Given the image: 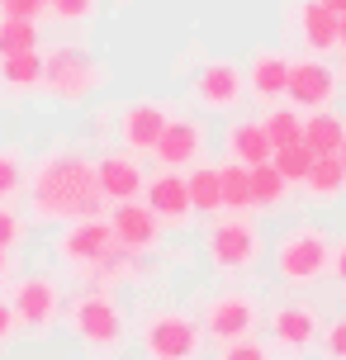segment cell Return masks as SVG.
<instances>
[{
  "label": "cell",
  "mask_w": 346,
  "mask_h": 360,
  "mask_svg": "<svg viewBox=\"0 0 346 360\" xmlns=\"http://www.w3.org/2000/svg\"><path fill=\"white\" fill-rule=\"evenodd\" d=\"M29 209L43 223H81V218L105 214V195H100V176L86 152H48L29 176Z\"/></svg>",
  "instance_id": "obj_1"
},
{
  "label": "cell",
  "mask_w": 346,
  "mask_h": 360,
  "mask_svg": "<svg viewBox=\"0 0 346 360\" xmlns=\"http://www.w3.org/2000/svg\"><path fill=\"white\" fill-rule=\"evenodd\" d=\"M337 157H342V162H346V143H342V152H337Z\"/></svg>",
  "instance_id": "obj_42"
},
{
  "label": "cell",
  "mask_w": 346,
  "mask_h": 360,
  "mask_svg": "<svg viewBox=\"0 0 346 360\" xmlns=\"http://www.w3.org/2000/svg\"><path fill=\"white\" fill-rule=\"evenodd\" d=\"M43 5H53V0H43Z\"/></svg>",
  "instance_id": "obj_44"
},
{
  "label": "cell",
  "mask_w": 346,
  "mask_h": 360,
  "mask_svg": "<svg viewBox=\"0 0 346 360\" xmlns=\"http://www.w3.org/2000/svg\"><path fill=\"white\" fill-rule=\"evenodd\" d=\"M95 5H100V0H53L48 10H53L62 24H86V19L95 15Z\"/></svg>",
  "instance_id": "obj_32"
},
{
  "label": "cell",
  "mask_w": 346,
  "mask_h": 360,
  "mask_svg": "<svg viewBox=\"0 0 346 360\" xmlns=\"http://www.w3.org/2000/svg\"><path fill=\"white\" fill-rule=\"evenodd\" d=\"M15 337H19V318L10 308V299H0V346H10Z\"/></svg>",
  "instance_id": "obj_36"
},
{
  "label": "cell",
  "mask_w": 346,
  "mask_h": 360,
  "mask_svg": "<svg viewBox=\"0 0 346 360\" xmlns=\"http://www.w3.org/2000/svg\"><path fill=\"white\" fill-rule=\"evenodd\" d=\"M323 5H328L332 15H346V0H323Z\"/></svg>",
  "instance_id": "obj_40"
},
{
  "label": "cell",
  "mask_w": 346,
  "mask_h": 360,
  "mask_svg": "<svg viewBox=\"0 0 346 360\" xmlns=\"http://www.w3.org/2000/svg\"><path fill=\"white\" fill-rule=\"evenodd\" d=\"M290 72H294V57L285 53H256L252 67H247V90H252L256 100H280L285 90H290Z\"/></svg>",
  "instance_id": "obj_17"
},
{
  "label": "cell",
  "mask_w": 346,
  "mask_h": 360,
  "mask_svg": "<svg viewBox=\"0 0 346 360\" xmlns=\"http://www.w3.org/2000/svg\"><path fill=\"white\" fill-rule=\"evenodd\" d=\"M271 337H275V346H285V351H309L313 337H318V313H313V308H304V304L275 308Z\"/></svg>",
  "instance_id": "obj_19"
},
{
  "label": "cell",
  "mask_w": 346,
  "mask_h": 360,
  "mask_svg": "<svg viewBox=\"0 0 346 360\" xmlns=\"http://www.w3.org/2000/svg\"><path fill=\"white\" fill-rule=\"evenodd\" d=\"M332 90H337V76H332L328 62H294L290 90H285V95H290L299 109H328Z\"/></svg>",
  "instance_id": "obj_16"
},
{
  "label": "cell",
  "mask_w": 346,
  "mask_h": 360,
  "mask_svg": "<svg viewBox=\"0 0 346 360\" xmlns=\"http://www.w3.org/2000/svg\"><path fill=\"white\" fill-rule=\"evenodd\" d=\"M29 185V171H24V157L10 152V147H0V204H10Z\"/></svg>",
  "instance_id": "obj_31"
},
{
  "label": "cell",
  "mask_w": 346,
  "mask_h": 360,
  "mask_svg": "<svg viewBox=\"0 0 346 360\" xmlns=\"http://www.w3.org/2000/svg\"><path fill=\"white\" fill-rule=\"evenodd\" d=\"M72 332L91 356H119V346H124V337H128L119 299H114L110 289H86L72 304Z\"/></svg>",
  "instance_id": "obj_2"
},
{
  "label": "cell",
  "mask_w": 346,
  "mask_h": 360,
  "mask_svg": "<svg viewBox=\"0 0 346 360\" xmlns=\"http://www.w3.org/2000/svg\"><path fill=\"white\" fill-rule=\"evenodd\" d=\"M114 247V228L105 223V218H81V223H67V233L57 237V256L67 261L72 270H86L91 261H100V256Z\"/></svg>",
  "instance_id": "obj_8"
},
{
  "label": "cell",
  "mask_w": 346,
  "mask_h": 360,
  "mask_svg": "<svg viewBox=\"0 0 346 360\" xmlns=\"http://www.w3.org/2000/svg\"><path fill=\"white\" fill-rule=\"evenodd\" d=\"M95 86H100V62H95L86 48L62 43L53 53H43V90H48V95L67 100V105H81Z\"/></svg>",
  "instance_id": "obj_4"
},
{
  "label": "cell",
  "mask_w": 346,
  "mask_h": 360,
  "mask_svg": "<svg viewBox=\"0 0 346 360\" xmlns=\"http://www.w3.org/2000/svg\"><path fill=\"white\" fill-rule=\"evenodd\" d=\"M110 228H114V242L119 247H128V252H152L157 237H162V218L152 214L147 204L128 199V204H114Z\"/></svg>",
  "instance_id": "obj_12"
},
{
  "label": "cell",
  "mask_w": 346,
  "mask_h": 360,
  "mask_svg": "<svg viewBox=\"0 0 346 360\" xmlns=\"http://www.w3.org/2000/svg\"><path fill=\"white\" fill-rule=\"evenodd\" d=\"M328 356L332 360H346V318L328 327Z\"/></svg>",
  "instance_id": "obj_37"
},
{
  "label": "cell",
  "mask_w": 346,
  "mask_h": 360,
  "mask_svg": "<svg viewBox=\"0 0 346 360\" xmlns=\"http://www.w3.org/2000/svg\"><path fill=\"white\" fill-rule=\"evenodd\" d=\"M5 275H10V252L0 247V280H5Z\"/></svg>",
  "instance_id": "obj_39"
},
{
  "label": "cell",
  "mask_w": 346,
  "mask_h": 360,
  "mask_svg": "<svg viewBox=\"0 0 346 360\" xmlns=\"http://www.w3.org/2000/svg\"><path fill=\"white\" fill-rule=\"evenodd\" d=\"M200 152H204V128L195 124V119H171L152 157H157L166 171H185V166L200 162Z\"/></svg>",
  "instance_id": "obj_15"
},
{
  "label": "cell",
  "mask_w": 346,
  "mask_h": 360,
  "mask_svg": "<svg viewBox=\"0 0 346 360\" xmlns=\"http://www.w3.org/2000/svg\"><path fill=\"white\" fill-rule=\"evenodd\" d=\"M304 143H309L313 157H337L346 143V119L332 114V109H309L304 119Z\"/></svg>",
  "instance_id": "obj_21"
},
{
  "label": "cell",
  "mask_w": 346,
  "mask_h": 360,
  "mask_svg": "<svg viewBox=\"0 0 346 360\" xmlns=\"http://www.w3.org/2000/svg\"><path fill=\"white\" fill-rule=\"evenodd\" d=\"M138 256H143V252H128V247H119V242H114L100 261H91V266L76 270V275H81V285H86V289H114V285H124V280H133V275L143 270V261H138Z\"/></svg>",
  "instance_id": "obj_18"
},
{
  "label": "cell",
  "mask_w": 346,
  "mask_h": 360,
  "mask_svg": "<svg viewBox=\"0 0 346 360\" xmlns=\"http://www.w3.org/2000/svg\"><path fill=\"white\" fill-rule=\"evenodd\" d=\"M48 10L43 0H0V15H10V19H38Z\"/></svg>",
  "instance_id": "obj_35"
},
{
  "label": "cell",
  "mask_w": 346,
  "mask_h": 360,
  "mask_svg": "<svg viewBox=\"0 0 346 360\" xmlns=\"http://www.w3.org/2000/svg\"><path fill=\"white\" fill-rule=\"evenodd\" d=\"M0 86L5 90H19V95H29V90L43 86V53H5L0 57Z\"/></svg>",
  "instance_id": "obj_23"
},
{
  "label": "cell",
  "mask_w": 346,
  "mask_h": 360,
  "mask_svg": "<svg viewBox=\"0 0 346 360\" xmlns=\"http://www.w3.org/2000/svg\"><path fill=\"white\" fill-rule=\"evenodd\" d=\"M304 190L318 199H337L346 190V162L342 157H318L309 171V180H304Z\"/></svg>",
  "instance_id": "obj_26"
},
{
  "label": "cell",
  "mask_w": 346,
  "mask_h": 360,
  "mask_svg": "<svg viewBox=\"0 0 346 360\" xmlns=\"http://www.w3.org/2000/svg\"><path fill=\"white\" fill-rule=\"evenodd\" d=\"M332 270H337V280L346 285V242L337 247V252H332Z\"/></svg>",
  "instance_id": "obj_38"
},
{
  "label": "cell",
  "mask_w": 346,
  "mask_h": 360,
  "mask_svg": "<svg viewBox=\"0 0 346 360\" xmlns=\"http://www.w3.org/2000/svg\"><path fill=\"white\" fill-rule=\"evenodd\" d=\"M223 360H271V356H266V346H261V342L242 337V342H228V346H223Z\"/></svg>",
  "instance_id": "obj_34"
},
{
  "label": "cell",
  "mask_w": 346,
  "mask_h": 360,
  "mask_svg": "<svg viewBox=\"0 0 346 360\" xmlns=\"http://www.w3.org/2000/svg\"><path fill=\"white\" fill-rule=\"evenodd\" d=\"M19 237H24V223H19V214L10 209V204H0V247L10 252Z\"/></svg>",
  "instance_id": "obj_33"
},
{
  "label": "cell",
  "mask_w": 346,
  "mask_h": 360,
  "mask_svg": "<svg viewBox=\"0 0 346 360\" xmlns=\"http://www.w3.org/2000/svg\"><path fill=\"white\" fill-rule=\"evenodd\" d=\"M10 308H15V318H19V332L48 337L53 323H57V313H62V289H57V280H48V275H24V280H15V289H10Z\"/></svg>",
  "instance_id": "obj_6"
},
{
  "label": "cell",
  "mask_w": 346,
  "mask_h": 360,
  "mask_svg": "<svg viewBox=\"0 0 346 360\" xmlns=\"http://www.w3.org/2000/svg\"><path fill=\"white\" fill-rule=\"evenodd\" d=\"M342 81H346V62H342Z\"/></svg>",
  "instance_id": "obj_43"
},
{
  "label": "cell",
  "mask_w": 346,
  "mask_h": 360,
  "mask_svg": "<svg viewBox=\"0 0 346 360\" xmlns=\"http://www.w3.org/2000/svg\"><path fill=\"white\" fill-rule=\"evenodd\" d=\"M271 162H275V171L290 180V185H304L318 157L309 152V143H290V147H275V157H271Z\"/></svg>",
  "instance_id": "obj_28"
},
{
  "label": "cell",
  "mask_w": 346,
  "mask_h": 360,
  "mask_svg": "<svg viewBox=\"0 0 346 360\" xmlns=\"http://www.w3.org/2000/svg\"><path fill=\"white\" fill-rule=\"evenodd\" d=\"M95 176H100V195L114 199V204H128V199H138L147 190L143 166H138L133 152H105L95 162Z\"/></svg>",
  "instance_id": "obj_13"
},
{
  "label": "cell",
  "mask_w": 346,
  "mask_h": 360,
  "mask_svg": "<svg viewBox=\"0 0 346 360\" xmlns=\"http://www.w3.org/2000/svg\"><path fill=\"white\" fill-rule=\"evenodd\" d=\"M285 190H290V180L275 171V162L252 166V195H256V204H261V209H275V204L285 199Z\"/></svg>",
  "instance_id": "obj_29"
},
{
  "label": "cell",
  "mask_w": 346,
  "mask_h": 360,
  "mask_svg": "<svg viewBox=\"0 0 346 360\" xmlns=\"http://www.w3.org/2000/svg\"><path fill=\"white\" fill-rule=\"evenodd\" d=\"M228 157L242 166H261L275 157L271 138H266V124H256V119H242V124L228 128Z\"/></svg>",
  "instance_id": "obj_22"
},
{
  "label": "cell",
  "mask_w": 346,
  "mask_h": 360,
  "mask_svg": "<svg viewBox=\"0 0 346 360\" xmlns=\"http://www.w3.org/2000/svg\"><path fill=\"white\" fill-rule=\"evenodd\" d=\"M242 95H247V76H242L237 62H223L219 57V62H209V67L195 76V100H200L204 109H214V114L237 109Z\"/></svg>",
  "instance_id": "obj_10"
},
{
  "label": "cell",
  "mask_w": 346,
  "mask_h": 360,
  "mask_svg": "<svg viewBox=\"0 0 346 360\" xmlns=\"http://www.w3.org/2000/svg\"><path fill=\"white\" fill-rule=\"evenodd\" d=\"M43 29H38V19H10L0 15V57L5 53H34Z\"/></svg>",
  "instance_id": "obj_27"
},
{
  "label": "cell",
  "mask_w": 346,
  "mask_h": 360,
  "mask_svg": "<svg viewBox=\"0 0 346 360\" xmlns=\"http://www.w3.org/2000/svg\"><path fill=\"white\" fill-rule=\"evenodd\" d=\"M185 185H190V204H195V214H219L223 209V176L219 166H195L190 176H185Z\"/></svg>",
  "instance_id": "obj_24"
},
{
  "label": "cell",
  "mask_w": 346,
  "mask_h": 360,
  "mask_svg": "<svg viewBox=\"0 0 346 360\" xmlns=\"http://www.w3.org/2000/svg\"><path fill=\"white\" fill-rule=\"evenodd\" d=\"M252 327H256V304L247 294H219V299H209V308H204V332L223 346L252 337Z\"/></svg>",
  "instance_id": "obj_9"
},
{
  "label": "cell",
  "mask_w": 346,
  "mask_h": 360,
  "mask_svg": "<svg viewBox=\"0 0 346 360\" xmlns=\"http://www.w3.org/2000/svg\"><path fill=\"white\" fill-rule=\"evenodd\" d=\"M261 124H266V138H271V147L304 143V119H299V109H271Z\"/></svg>",
  "instance_id": "obj_30"
},
{
  "label": "cell",
  "mask_w": 346,
  "mask_h": 360,
  "mask_svg": "<svg viewBox=\"0 0 346 360\" xmlns=\"http://www.w3.org/2000/svg\"><path fill=\"white\" fill-rule=\"evenodd\" d=\"M299 34L309 43L313 53H328L342 43V15H332L323 0H304V10H299Z\"/></svg>",
  "instance_id": "obj_20"
},
{
  "label": "cell",
  "mask_w": 346,
  "mask_h": 360,
  "mask_svg": "<svg viewBox=\"0 0 346 360\" xmlns=\"http://www.w3.org/2000/svg\"><path fill=\"white\" fill-rule=\"evenodd\" d=\"M332 247L328 233H318V228H294L280 247H275V270H280V280H290V285H313L323 270L332 266Z\"/></svg>",
  "instance_id": "obj_5"
},
{
  "label": "cell",
  "mask_w": 346,
  "mask_h": 360,
  "mask_svg": "<svg viewBox=\"0 0 346 360\" xmlns=\"http://www.w3.org/2000/svg\"><path fill=\"white\" fill-rule=\"evenodd\" d=\"M143 195H147V209L162 218V228H185V223L195 218L190 185H185V176H176V171H162V176H152Z\"/></svg>",
  "instance_id": "obj_11"
},
{
  "label": "cell",
  "mask_w": 346,
  "mask_h": 360,
  "mask_svg": "<svg viewBox=\"0 0 346 360\" xmlns=\"http://www.w3.org/2000/svg\"><path fill=\"white\" fill-rule=\"evenodd\" d=\"M204 252H209V261L219 270L237 275V270H247V266L261 261V233H256L242 214L219 218V223L209 228V237H204Z\"/></svg>",
  "instance_id": "obj_7"
},
{
  "label": "cell",
  "mask_w": 346,
  "mask_h": 360,
  "mask_svg": "<svg viewBox=\"0 0 346 360\" xmlns=\"http://www.w3.org/2000/svg\"><path fill=\"white\" fill-rule=\"evenodd\" d=\"M342 48H346V15H342Z\"/></svg>",
  "instance_id": "obj_41"
},
{
  "label": "cell",
  "mask_w": 346,
  "mask_h": 360,
  "mask_svg": "<svg viewBox=\"0 0 346 360\" xmlns=\"http://www.w3.org/2000/svg\"><path fill=\"white\" fill-rule=\"evenodd\" d=\"M204 323H195L181 308H157L143 323V356L147 360H200Z\"/></svg>",
  "instance_id": "obj_3"
},
{
  "label": "cell",
  "mask_w": 346,
  "mask_h": 360,
  "mask_svg": "<svg viewBox=\"0 0 346 360\" xmlns=\"http://www.w3.org/2000/svg\"><path fill=\"white\" fill-rule=\"evenodd\" d=\"M166 124H171V114L162 105H152V100H138V105L124 109V119H119V138H124L128 152H157L162 143Z\"/></svg>",
  "instance_id": "obj_14"
},
{
  "label": "cell",
  "mask_w": 346,
  "mask_h": 360,
  "mask_svg": "<svg viewBox=\"0 0 346 360\" xmlns=\"http://www.w3.org/2000/svg\"><path fill=\"white\" fill-rule=\"evenodd\" d=\"M219 176H223V209L247 214V209L256 204V195H252V166L228 162V166H219Z\"/></svg>",
  "instance_id": "obj_25"
}]
</instances>
